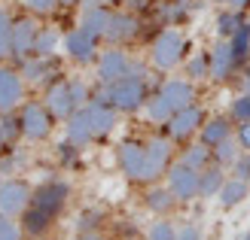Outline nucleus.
Returning a JSON list of instances; mask_svg holds the SVG:
<instances>
[{
    "instance_id": "nucleus-1",
    "label": "nucleus",
    "mask_w": 250,
    "mask_h": 240,
    "mask_svg": "<svg viewBox=\"0 0 250 240\" xmlns=\"http://www.w3.org/2000/svg\"><path fill=\"white\" fill-rule=\"evenodd\" d=\"M195 104V85L192 79H165L159 85V92L146 100V119L156 125H165L174 112Z\"/></svg>"
},
{
    "instance_id": "nucleus-2",
    "label": "nucleus",
    "mask_w": 250,
    "mask_h": 240,
    "mask_svg": "<svg viewBox=\"0 0 250 240\" xmlns=\"http://www.w3.org/2000/svg\"><path fill=\"white\" fill-rule=\"evenodd\" d=\"M186 52H189V43L177 28H165L156 34L153 46H149V61H153L156 70H174L177 64L186 61Z\"/></svg>"
},
{
    "instance_id": "nucleus-3",
    "label": "nucleus",
    "mask_w": 250,
    "mask_h": 240,
    "mask_svg": "<svg viewBox=\"0 0 250 240\" xmlns=\"http://www.w3.org/2000/svg\"><path fill=\"white\" fill-rule=\"evenodd\" d=\"M101 94H104L119 112H137L141 107H146V100H149L146 76H122V79H116V82L104 85Z\"/></svg>"
},
{
    "instance_id": "nucleus-4",
    "label": "nucleus",
    "mask_w": 250,
    "mask_h": 240,
    "mask_svg": "<svg viewBox=\"0 0 250 240\" xmlns=\"http://www.w3.org/2000/svg\"><path fill=\"white\" fill-rule=\"evenodd\" d=\"M19 112V125H21V137L31 143H43L49 140V134L55 128V116L49 112L43 100H24L16 110Z\"/></svg>"
},
{
    "instance_id": "nucleus-5",
    "label": "nucleus",
    "mask_w": 250,
    "mask_h": 240,
    "mask_svg": "<svg viewBox=\"0 0 250 240\" xmlns=\"http://www.w3.org/2000/svg\"><path fill=\"white\" fill-rule=\"evenodd\" d=\"M37 34H40V24H37V18L31 12L28 16H16V21H12V43H9V58L16 64H21L24 58L34 55Z\"/></svg>"
},
{
    "instance_id": "nucleus-6",
    "label": "nucleus",
    "mask_w": 250,
    "mask_h": 240,
    "mask_svg": "<svg viewBox=\"0 0 250 240\" xmlns=\"http://www.w3.org/2000/svg\"><path fill=\"white\" fill-rule=\"evenodd\" d=\"M31 198H34V188L28 180H21V176L3 180V185H0V213L3 216H21L31 207Z\"/></svg>"
},
{
    "instance_id": "nucleus-7",
    "label": "nucleus",
    "mask_w": 250,
    "mask_h": 240,
    "mask_svg": "<svg viewBox=\"0 0 250 240\" xmlns=\"http://www.w3.org/2000/svg\"><path fill=\"white\" fill-rule=\"evenodd\" d=\"M67 198H70V185L64 180H49L43 185H37L34 188V198H31V207L37 210H43L46 216H58L61 210L67 207Z\"/></svg>"
},
{
    "instance_id": "nucleus-8",
    "label": "nucleus",
    "mask_w": 250,
    "mask_h": 240,
    "mask_svg": "<svg viewBox=\"0 0 250 240\" xmlns=\"http://www.w3.org/2000/svg\"><path fill=\"white\" fill-rule=\"evenodd\" d=\"M165 180H168V188H171V195L177 198V201H195L198 198V185H202V170H192L189 164H171L168 173H165Z\"/></svg>"
},
{
    "instance_id": "nucleus-9",
    "label": "nucleus",
    "mask_w": 250,
    "mask_h": 240,
    "mask_svg": "<svg viewBox=\"0 0 250 240\" xmlns=\"http://www.w3.org/2000/svg\"><path fill=\"white\" fill-rule=\"evenodd\" d=\"M131 64H134V61L128 58V52H125L122 46H110V49H104V52L98 55V61H95L98 79H101V85H110V82H116V79H122V76H128V73H131Z\"/></svg>"
},
{
    "instance_id": "nucleus-10",
    "label": "nucleus",
    "mask_w": 250,
    "mask_h": 240,
    "mask_svg": "<svg viewBox=\"0 0 250 240\" xmlns=\"http://www.w3.org/2000/svg\"><path fill=\"white\" fill-rule=\"evenodd\" d=\"M171 137H153L146 143V167H144V183H156L168 173L174 149H171Z\"/></svg>"
},
{
    "instance_id": "nucleus-11",
    "label": "nucleus",
    "mask_w": 250,
    "mask_h": 240,
    "mask_svg": "<svg viewBox=\"0 0 250 240\" xmlns=\"http://www.w3.org/2000/svg\"><path fill=\"white\" fill-rule=\"evenodd\" d=\"M202 125H205V110L192 104V107H186L180 112H174V116L165 122V131H168V137L174 143H186L192 134L202 131Z\"/></svg>"
},
{
    "instance_id": "nucleus-12",
    "label": "nucleus",
    "mask_w": 250,
    "mask_h": 240,
    "mask_svg": "<svg viewBox=\"0 0 250 240\" xmlns=\"http://www.w3.org/2000/svg\"><path fill=\"white\" fill-rule=\"evenodd\" d=\"M24 104V76L16 67L0 64V116L16 112Z\"/></svg>"
},
{
    "instance_id": "nucleus-13",
    "label": "nucleus",
    "mask_w": 250,
    "mask_h": 240,
    "mask_svg": "<svg viewBox=\"0 0 250 240\" xmlns=\"http://www.w3.org/2000/svg\"><path fill=\"white\" fill-rule=\"evenodd\" d=\"M43 104L55 116V122H67L73 112L80 110L77 97H73V92H70V79H55L52 85L46 88V100H43Z\"/></svg>"
},
{
    "instance_id": "nucleus-14",
    "label": "nucleus",
    "mask_w": 250,
    "mask_h": 240,
    "mask_svg": "<svg viewBox=\"0 0 250 240\" xmlns=\"http://www.w3.org/2000/svg\"><path fill=\"white\" fill-rule=\"evenodd\" d=\"M98 37H92L89 31H83L80 24L73 31H67L64 34V52H67V58L70 61H77V64H92V61H98Z\"/></svg>"
},
{
    "instance_id": "nucleus-15",
    "label": "nucleus",
    "mask_w": 250,
    "mask_h": 240,
    "mask_svg": "<svg viewBox=\"0 0 250 240\" xmlns=\"http://www.w3.org/2000/svg\"><path fill=\"white\" fill-rule=\"evenodd\" d=\"M116 164L131 183H144V167H146V143L125 140L116 149Z\"/></svg>"
},
{
    "instance_id": "nucleus-16",
    "label": "nucleus",
    "mask_w": 250,
    "mask_h": 240,
    "mask_svg": "<svg viewBox=\"0 0 250 240\" xmlns=\"http://www.w3.org/2000/svg\"><path fill=\"white\" fill-rule=\"evenodd\" d=\"M85 112H89V119H92V131H95V140H101V137L113 134L116 122H119V110H116L113 104H110V100H107L104 94L92 97L89 104H85Z\"/></svg>"
},
{
    "instance_id": "nucleus-17",
    "label": "nucleus",
    "mask_w": 250,
    "mask_h": 240,
    "mask_svg": "<svg viewBox=\"0 0 250 240\" xmlns=\"http://www.w3.org/2000/svg\"><path fill=\"white\" fill-rule=\"evenodd\" d=\"M141 34V21L134 12H110V24L104 31V40L110 46H125Z\"/></svg>"
},
{
    "instance_id": "nucleus-18",
    "label": "nucleus",
    "mask_w": 250,
    "mask_h": 240,
    "mask_svg": "<svg viewBox=\"0 0 250 240\" xmlns=\"http://www.w3.org/2000/svg\"><path fill=\"white\" fill-rule=\"evenodd\" d=\"M235 70H238V58H235L229 40H217V46L210 49V79L226 82Z\"/></svg>"
},
{
    "instance_id": "nucleus-19",
    "label": "nucleus",
    "mask_w": 250,
    "mask_h": 240,
    "mask_svg": "<svg viewBox=\"0 0 250 240\" xmlns=\"http://www.w3.org/2000/svg\"><path fill=\"white\" fill-rule=\"evenodd\" d=\"M64 134H67V140H70V143H77V146H85V143H92V140H95L92 119H89V112H85V107L77 110V112H73V116L67 119Z\"/></svg>"
},
{
    "instance_id": "nucleus-20",
    "label": "nucleus",
    "mask_w": 250,
    "mask_h": 240,
    "mask_svg": "<svg viewBox=\"0 0 250 240\" xmlns=\"http://www.w3.org/2000/svg\"><path fill=\"white\" fill-rule=\"evenodd\" d=\"M19 73L24 76V82L40 85V82H46L55 73V64H52V58H37V55H31V58H24L21 64H19Z\"/></svg>"
},
{
    "instance_id": "nucleus-21",
    "label": "nucleus",
    "mask_w": 250,
    "mask_h": 240,
    "mask_svg": "<svg viewBox=\"0 0 250 240\" xmlns=\"http://www.w3.org/2000/svg\"><path fill=\"white\" fill-rule=\"evenodd\" d=\"M110 6H83V18H80V28L89 31L92 37H98V40H104V31L110 24Z\"/></svg>"
},
{
    "instance_id": "nucleus-22",
    "label": "nucleus",
    "mask_w": 250,
    "mask_h": 240,
    "mask_svg": "<svg viewBox=\"0 0 250 240\" xmlns=\"http://www.w3.org/2000/svg\"><path fill=\"white\" fill-rule=\"evenodd\" d=\"M247 195H250V183L238 180V176H232V180L223 183V188H220L217 201H220V207H223V210H232V207H238Z\"/></svg>"
},
{
    "instance_id": "nucleus-23",
    "label": "nucleus",
    "mask_w": 250,
    "mask_h": 240,
    "mask_svg": "<svg viewBox=\"0 0 250 240\" xmlns=\"http://www.w3.org/2000/svg\"><path fill=\"white\" fill-rule=\"evenodd\" d=\"M144 204H146V210H153L156 216H168V213H171L174 207H177L180 201L171 195V188H168V185H165V188H162V185H153V188L146 192Z\"/></svg>"
},
{
    "instance_id": "nucleus-24",
    "label": "nucleus",
    "mask_w": 250,
    "mask_h": 240,
    "mask_svg": "<svg viewBox=\"0 0 250 240\" xmlns=\"http://www.w3.org/2000/svg\"><path fill=\"white\" fill-rule=\"evenodd\" d=\"M229 137H232V122L223 119V116H217V119H210V122L202 125V143L210 146V149H214L217 143H223V140H229Z\"/></svg>"
},
{
    "instance_id": "nucleus-25",
    "label": "nucleus",
    "mask_w": 250,
    "mask_h": 240,
    "mask_svg": "<svg viewBox=\"0 0 250 240\" xmlns=\"http://www.w3.org/2000/svg\"><path fill=\"white\" fill-rule=\"evenodd\" d=\"M64 43V37H61L58 28H40V34H37V43H34V55L37 58H52L55 55V49Z\"/></svg>"
},
{
    "instance_id": "nucleus-26",
    "label": "nucleus",
    "mask_w": 250,
    "mask_h": 240,
    "mask_svg": "<svg viewBox=\"0 0 250 240\" xmlns=\"http://www.w3.org/2000/svg\"><path fill=\"white\" fill-rule=\"evenodd\" d=\"M223 183H226V173H223L220 164H208L202 170V185H198V198H217Z\"/></svg>"
},
{
    "instance_id": "nucleus-27",
    "label": "nucleus",
    "mask_w": 250,
    "mask_h": 240,
    "mask_svg": "<svg viewBox=\"0 0 250 240\" xmlns=\"http://www.w3.org/2000/svg\"><path fill=\"white\" fill-rule=\"evenodd\" d=\"M52 222H55L52 216H46V213H43V210H37V207H28V210L21 213V231H24V234H31V237L46 234Z\"/></svg>"
},
{
    "instance_id": "nucleus-28",
    "label": "nucleus",
    "mask_w": 250,
    "mask_h": 240,
    "mask_svg": "<svg viewBox=\"0 0 250 240\" xmlns=\"http://www.w3.org/2000/svg\"><path fill=\"white\" fill-rule=\"evenodd\" d=\"M183 164H189L192 170H205L210 161H214V149L205 146V143H192V146H186L183 149V155H180Z\"/></svg>"
},
{
    "instance_id": "nucleus-29",
    "label": "nucleus",
    "mask_w": 250,
    "mask_h": 240,
    "mask_svg": "<svg viewBox=\"0 0 250 240\" xmlns=\"http://www.w3.org/2000/svg\"><path fill=\"white\" fill-rule=\"evenodd\" d=\"M217 37H220V40H232V34L235 31H238L241 28V24H244V12H238V9H223L220 12V16H217Z\"/></svg>"
},
{
    "instance_id": "nucleus-30",
    "label": "nucleus",
    "mask_w": 250,
    "mask_h": 240,
    "mask_svg": "<svg viewBox=\"0 0 250 240\" xmlns=\"http://www.w3.org/2000/svg\"><path fill=\"white\" fill-rule=\"evenodd\" d=\"M229 46H232V52H235V58H238V67L244 64V61L250 58V18H244V24L238 31L232 34V40H229Z\"/></svg>"
},
{
    "instance_id": "nucleus-31",
    "label": "nucleus",
    "mask_w": 250,
    "mask_h": 240,
    "mask_svg": "<svg viewBox=\"0 0 250 240\" xmlns=\"http://www.w3.org/2000/svg\"><path fill=\"white\" fill-rule=\"evenodd\" d=\"M238 158H241V146H238V140H232V137L214 146V164H220V167H232Z\"/></svg>"
},
{
    "instance_id": "nucleus-32",
    "label": "nucleus",
    "mask_w": 250,
    "mask_h": 240,
    "mask_svg": "<svg viewBox=\"0 0 250 240\" xmlns=\"http://www.w3.org/2000/svg\"><path fill=\"white\" fill-rule=\"evenodd\" d=\"M210 76V52H195L192 58H186V79H205Z\"/></svg>"
},
{
    "instance_id": "nucleus-33",
    "label": "nucleus",
    "mask_w": 250,
    "mask_h": 240,
    "mask_svg": "<svg viewBox=\"0 0 250 240\" xmlns=\"http://www.w3.org/2000/svg\"><path fill=\"white\" fill-rule=\"evenodd\" d=\"M12 21H16V16L0 6V61L9 58V43H12Z\"/></svg>"
},
{
    "instance_id": "nucleus-34",
    "label": "nucleus",
    "mask_w": 250,
    "mask_h": 240,
    "mask_svg": "<svg viewBox=\"0 0 250 240\" xmlns=\"http://www.w3.org/2000/svg\"><path fill=\"white\" fill-rule=\"evenodd\" d=\"M229 116L238 122V125H244V122H250V94H238L232 100V110H229Z\"/></svg>"
},
{
    "instance_id": "nucleus-35",
    "label": "nucleus",
    "mask_w": 250,
    "mask_h": 240,
    "mask_svg": "<svg viewBox=\"0 0 250 240\" xmlns=\"http://www.w3.org/2000/svg\"><path fill=\"white\" fill-rule=\"evenodd\" d=\"M21 222H12V216H3L0 213V240H21Z\"/></svg>"
},
{
    "instance_id": "nucleus-36",
    "label": "nucleus",
    "mask_w": 250,
    "mask_h": 240,
    "mask_svg": "<svg viewBox=\"0 0 250 240\" xmlns=\"http://www.w3.org/2000/svg\"><path fill=\"white\" fill-rule=\"evenodd\" d=\"M24 9L31 12V16H52V12L61 6L58 0H21Z\"/></svg>"
},
{
    "instance_id": "nucleus-37",
    "label": "nucleus",
    "mask_w": 250,
    "mask_h": 240,
    "mask_svg": "<svg viewBox=\"0 0 250 240\" xmlns=\"http://www.w3.org/2000/svg\"><path fill=\"white\" fill-rule=\"evenodd\" d=\"M146 240H177V228H174L171 222H156L153 228H149Z\"/></svg>"
},
{
    "instance_id": "nucleus-38",
    "label": "nucleus",
    "mask_w": 250,
    "mask_h": 240,
    "mask_svg": "<svg viewBox=\"0 0 250 240\" xmlns=\"http://www.w3.org/2000/svg\"><path fill=\"white\" fill-rule=\"evenodd\" d=\"M0 125H3V134H6V140H16V137H21L19 112H3V116H0Z\"/></svg>"
},
{
    "instance_id": "nucleus-39",
    "label": "nucleus",
    "mask_w": 250,
    "mask_h": 240,
    "mask_svg": "<svg viewBox=\"0 0 250 240\" xmlns=\"http://www.w3.org/2000/svg\"><path fill=\"white\" fill-rule=\"evenodd\" d=\"M98 219H101V213L98 210H89V213H83L80 216V234H95V228H98Z\"/></svg>"
},
{
    "instance_id": "nucleus-40",
    "label": "nucleus",
    "mask_w": 250,
    "mask_h": 240,
    "mask_svg": "<svg viewBox=\"0 0 250 240\" xmlns=\"http://www.w3.org/2000/svg\"><path fill=\"white\" fill-rule=\"evenodd\" d=\"M177 240H202V228L192 225V222H186L177 228Z\"/></svg>"
},
{
    "instance_id": "nucleus-41",
    "label": "nucleus",
    "mask_w": 250,
    "mask_h": 240,
    "mask_svg": "<svg viewBox=\"0 0 250 240\" xmlns=\"http://www.w3.org/2000/svg\"><path fill=\"white\" fill-rule=\"evenodd\" d=\"M232 170H235V176H238V180L250 183V155H241L238 161L232 164Z\"/></svg>"
},
{
    "instance_id": "nucleus-42",
    "label": "nucleus",
    "mask_w": 250,
    "mask_h": 240,
    "mask_svg": "<svg viewBox=\"0 0 250 240\" xmlns=\"http://www.w3.org/2000/svg\"><path fill=\"white\" fill-rule=\"evenodd\" d=\"M235 140H238L241 149H247V152H250V122L238 125V134H235Z\"/></svg>"
},
{
    "instance_id": "nucleus-43",
    "label": "nucleus",
    "mask_w": 250,
    "mask_h": 240,
    "mask_svg": "<svg viewBox=\"0 0 250 240\" xmlns=\"http://www.w3.org/2000/svg\"><path fill=\"white\" fill-rule=\"evenodd\" d=\"M226 6H229V9H238V12H244V9L250 6V0H229Z\"/></svg>"
},
{
    "instance_id": "nucleus-44",
    "label": "nucleus",
    "mask_w": 250,
    "mask_h": 240,
    "mask_svg": "<svg viewBox=\"0 0 250 240\" xmlns=\"http://www.w3.org/2000/svg\"><path fill=\"white\" fill-rule=\"evenodd\" d=\"M113 0H83V6H110Z\"/></svg>"
},
{
    "instance_id": "nucleus-45",
    "label": "nucleus",
    "mask_w": 250,
    "mask_h": 240,
    "mask_svg": "<svg viewBox=\"0 0 250 240\" xmlns=\"http://www.w3.org/2000/svg\"><path fill=\"white\" fill-rule=\"evenodd\" d=\"M241 94H250V70L244 73V79H241Z\"/></svg>"
},
{
    "instance_id": "nucleus-46",
    "label": "nucleus",
    "mask_w": 250,
    "mask_h": 240,
    "mask_svg": "<svg viewBox=\"0 0 250 240\" xmlns=\"http://www.w3.org/2000/svg\"><path fill=\"white\" fill-rule=\"evenodd\" d=\"M9 140H6V134H3V125H0V152H3V146H6Z\"/></svg>"
},
{
    "instance_id": "nucleus-47",
    "label": "nucleus",
    "mask_w": 250,
    "mask_h": 240,
    "mask_svg": "<svg viewBox=\"0 0 250 240\" xmlns=\"http://www.w3.org/2000/svg\"><path fill=\"white\" fill-rule=\"evenodd\" d=\"M58 3H61V6H80L83 0H58Z\"/></svg>"
},
{
    "instance_id": "nucleus-48",
    "label": "nucleus",
    "mask_w": 250,
    "mask_h": 240,
    "mask_svg": "<svg viewBox=\"0 0 250 240\" xmlns=\"http://www.w3.org/2000/svg\"><path fill=\"white\" fill-rule=\"evenodd\" d=\"M80 240H104L101 234H80Z\"/></svg>"
},
{
    "instance_id": "nucleus-49",
    "label": "nucleus",
    "mask_w": 250,
    "mask_h": 240,
    "mask_svg": "<svg viewBox=\"0 0 250 240\" xmlns=\"http://www.w3.org/2000/svg\"><path fill=\"white\" fill-rule=\"evenodd\" d=\"M210 3H229V0H210Z\"/></svg>"
},
{
    "instance_id": "nucleus-50",
    "label": "nucleus",
    "mask_w": 250,
    "mask_h": 240,
    "mask_svg": "<svg viewBox=\"0 0 250 240\" xmlns=\"http://www.w3.org/2000/svg\"><path fill=\"white\" fill-rule=\"evenodd\" d=\"M241 240H250V231H247V234H244V237H241Z\"/></svg>"
},
{
    "instance_id": "nucleus-51",
    "label": "nucleus",
    "mask_w": 250,
    "mask_h": 240,
    "mask_svg": "<svg viewBox=\"0 0 250 240\" xmlns=\"http://www.w3.org/2000/svg\"><path fill=\"white\" fill-rule=\"evenodd\" d=\"M0 185H3V176H0Z\"/></svg>"
}]
</instances>
